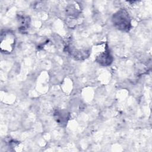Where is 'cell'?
<instances>
[{"instance_id": "obj_1", "label": "cell", "mask_w": 152, "mask_h": 152, "mask_svg": "<svg viewBox=\"0 0 152 152\" xmlns=\"http://www.w3.org/2000/svg\"><path fill=\"white\" fill-rule=\"evenodd\" d=\"M113 26L121 31H128L131 28L130 16L125 9H120L113 14L112 17Z\"/></svg>"}, {"instance_id": "obj_2", "label": "cell", "mask_w": 152, "mask_h": 152, "mask_svg": "<svg viewBox=\"0 0 152 152\" xmlns=\"http://www.w3.org/2000/svg\"><path fill=\"white\" fill-rule=\"evenodd\" d=\"M97 48L95 53V61L102 66H107L113 62V58L110 54L107 43H101L96 46Z\"/></svg>"}, {"instance_id": "obj_3", "label": "cell", "mask_w": 152, "mask_h": 152, "mask_svg": "<svg viewBox=\"0 0 152 152\" xmlns=\"http://www.w3.org/2000/svg\"><path fill=\"white\" fill-rule=\"evenodd\" d=\"M16 44V38L14 33L10 30L1 32L0 40V49L2 53H11L14 49Z\"/></svg>"}, {"instance_id": "obj_4", "label": "cell", "mask_w": 152, "mask_h": 152, "mask_svg": "<svg viewBox=\"0 0 152 152\" xmlns=\"http://www.w3.org/2000/svg\"><path fill=\"white\" fill-rule=\"evenodd\" d=\"M66 51L76 59L83 60L90 54V50L86 48H76L74 45H68L65 47Z\"/></svg>"}, {"instance_id": "obj_5", "label": "cell", "mask_w": 152, "mask_h": 152, "mask_svg": "<svg viewBox=\"0 0 152 152\" xmlns=\"http://www.w3.org/2000/svg\"><path fill=\"white\" fill-rule=\"evenodd\" d=\"M53 117L55 121L60 126L64 127L67 124L69 119L68 112L64 109H56L54 111Z\"/></svg>"}, {"instance_id": "obj_6", "label": "cell", "mask_w": 152, "mask_h": 152, "mask_svg": "<svg viewBox=\"0 0 152 152\" xmlns=\"http://www.w3.org/2000/svg\"><path fill=\"white\" fill-rule=\"evenodd\" d=\"M18 30L21 33H26L30 25V18L28 16L18 14L17 16Z\"/></svg>"}, {"instance_id": "obj_7", "label": "cell", "mask_w": 152, "mask_h": 152, "mask_svg": "<svg viewBox=\"0 0 152 152\" xmlns=\"http://www.w3.org/2000/svg\"><path fill=\"white\" fill-rule=\"evenodd\" d=\"M66 12L69 17L77 18L80 15V11L76 7L75 4H70L66 8Z\"/></svg>"}]
</instances>
